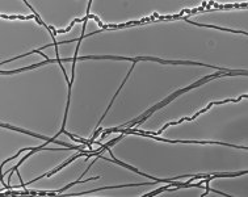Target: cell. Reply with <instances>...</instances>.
Returning a JSON list of instances; mask_svg holds the SVG:
<instances>
[{
  "label": "cell",
  "instance_id": "6da1fadb",
  "mask_svg": "<svg viewBox=\"0 0 248 197\" xmlns=\"http://www.w3.org/2000/svg\"><path fill=\"white\" fill-rule=\"evenodd\" d=\"M3 19H9V20H30L36 19V15H30V16H7V15H1Z\"/></svg>",
  "mask_w": 248,
  "mask_h": 197
},
{
  "label": "cell",
  "instance_id": "7a4b0ae2",
  "mask_svg": "<svg viewBox=\"0 0 248 197\" xmlns=\"http://www.w3.org/2000/svg\"><path fill=\"white\" fill-rule=\"evenodd\" d=\"M206 5H207V1H202V8H205Z\"/></svg>",
  "mask_w": 248,
  "mask_h": 197
}]
</instances>
